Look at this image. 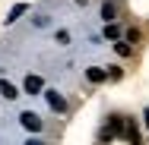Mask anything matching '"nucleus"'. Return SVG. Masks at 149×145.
I'll return each instance as SVG.
<instances>
[{
  "label": "nucleus",
  "instance_id": "1",
  "mask_svg": "<svg viewBox=\"0 0 149 145\" xmlns=\"http://www.w3.org/2000/svg\"><path fill=\"white\" fill-rule=\"evenodd\" d=\"M19 120H22V126H26V129H32V133H38V129H41V120H38L35 114H22Z\"/></svg>",
  "mask_w": 149,
  "mask_h": 145
},
{
  "label": "nucleus",
  "instance_id": "2",
  "mask_svg": "<svg viewBox=\"0 0 149 145\" xmlns=\"http://www.w3.org/2000/svg\"><path fill=\"white\" fill-rule=\"evenodd\" d=\"M0 95H3V98H6V101H13V98H19V95H16V88L10 85V82H6V79H0Z\"/></svg>",
  "mask_w": 149,
  "mask_h": 145
},
{
  "label": "nucleus",
  "instance_id": "3",
  "mask_svg": "<svg viewBox=\"0 0 149 145\" xmlns=\"http://www.w3.org/2000/svg\"><path fill=\"white\" fill-rule=\"evenodd\" d=\"M26 91H29V95H38V91H41V79H38V76H29V79H26Z\"/></svg>",
  "mask_w": 149,
  "mask_h": 145
},
{
  "label": "nucleus",
  "instance_id": "4",
  "mask_svg": "<svg viewBox=\"0 0 149 145\" xmlns=\"http://www.w3.org/2000/svg\"><path fill=\"white\" fill-rule=\"evenodd\" d=\"M86 76H89V82H105V76H108V73H105V69H98V66H89V73H86Z\"/></svg>",
  "mask_w": 149,
  "mask_h": 145
},
{
  "label": "nucleus",
  "instance_id": "5",
  "mask_svg": "<svg viewBox=\"0 0 149 145\" xmlns=\"http://www.w3.org/2000/svg\"><path fill=\"white\" fill-rule=\"evenodd\" d=\"M48 101H51V104H54V111H67V104H63V101H60L57 95H51V91H48Z\"/></svg>",
  "mask_w": 149,
  "mask_h": 145
},
{
  "label": "nucleus",
  "instance_id": "6",
  "mask_svg": "<svg viewBox=\"0 0 149 145\" xmlns=\"http://www.w3.org/2000/svg\"><path fill=\"white\" fill-rule=\"evenodd\" d=\"M22 13H26V6H22V3H19V6H13V10H10V19H6V22H13V19H19Z\"/></svg>",
  "mask_w": 149,
  "mask_h": 145
},
{
  "label": "nucleus",
  "instance_id": "7",
  "mask_svg": "<svg viewBox=\"0 0 149 145\" xmlns=\"http://www.w3.org/2000/svg\"><path fill=\"white\" fill-rule=\"evenodd\" d=\"M114 51H118L120 57H127V54H130V47H127V44H124V41H118V47H114Z\"/></svg>",
  "mask_w": 149,
  "mask_h": 145
},
{
  "label": "nucleus",
  "instance_id": "8",
  "mask_svg": "<svg viewBox=\"0 0 149 145\" xmlns=\"http://www.w3.org/2000/svg\"><path fill=\"white\" fill-rule=\"evenodd\" d=\"M26 145H45V142H38V139H32V142H26Z\"/></svg>",
  "mask_w": 149,
  "mask_h": 145
},
{
  "label": "nucleus",
  "instance_id": "9",
  "mask_svg": "<svg viewBox=\"0 0 149 145\" xmlns=\"http://www.w3.org/2000/svg\"><path fill=\"white\" fill-rule=\"evenodd\" d=\"M146 123H149V111H146Z\"/></svg>",
  "mask_w": 149,
  "mask_h": 145
}]
</instances>
